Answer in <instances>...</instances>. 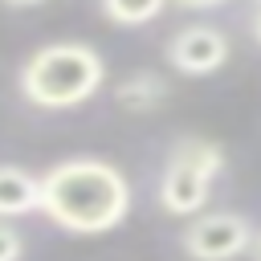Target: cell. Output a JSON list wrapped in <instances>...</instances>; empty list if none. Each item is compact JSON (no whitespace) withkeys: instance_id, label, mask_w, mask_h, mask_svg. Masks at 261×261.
<instances>
[{"instance_id":"cell-1","label":"cell","mask_w":261,"mask_h":261,"mask_svg":"<svg viewBox=\"0 0 261 261\" xmlns=\"http://www.w3.org/2000/svg\"><path fill=\"white\" fill-rule=\"evenodd\" d=\"M130 184L126 175L98 155H73L53 163L41 175V216L73 237H98L126 220Z\"/></svg>"},{"instance_id":"cell-2","label":"cell","mask_w":261,"mask_h":261,"mask_svg":"<svg viewBox=\"0 0 261 261\" xmlns=\"http://www.w3.org/2000/svg\"><path fill=\"white\" fill-rule=\"evenodd\" d=\"M20 94L41 110H73L106 86V61L86 41H49L20 65Z\"/></svg>"},{"instance_id":"cell-3","label":"cell","mask_w":261,"mask_h":261,"mask_svg":"<svg viewBox=\"0 0 261 261\" xmlns=\"http://www.w3.org/2000/svg\"><path fill=\"white\" fill-rule=\"evenodd\" d=\"M224 171V147L200 135H184L171 143L163 175H159V208L167 216H200L216 175Z\"/></svg>"},{"instance_id":"cell-4","label":"cell","mask_w":261,"mask_h":261,"mask_svg":"<svg viewBox=\"0 0 261 261\" xmlns=\"http://www.w3.org/2000/svg\"><path fill=\"white\" fill-rule=\"evenodd\" d=\"M179 249L192 261H237L253 249V220L241 212H200L179 232Z\"/></svg>"},{"instance_id":"cell-5","label":"cell","mask_w":261,"mask_h":261,"mask_svg":"<svg viewBox=\"0 0 261 261\" xmlns=\"http://www.w3.org/2000/svg\"><path fill=\"white\" fill-rule=\"evenodd\" d=\"M167 65L184 77H208L232 57V41L216 24H188L167 41Z\"/></svg>"},{"instance_id":"cell-6","label":"cell","mask_w":261,"mask_h":261,"mask_svg":"<svg viewBox=\"0 0 261 261\" xmlns=\"http://www.w3.org/2000/svg\"><path fill=\"white\" fill-rule=\"evenodd\" d=\"M41 212V175L16 163H0V220Z\"/></svg>"},{"instance_id":"cell-7","label":"cell","mask_w":261,"mask_h":261,"mask_svg":"<svg viewBox=\"0 0 261 261\" xmlns=\"http://www.w3.org/2000/svg\"><path fill=\"white\" fill-rule=\"evenodd\" d=\"M163 98H167V82L155 69H135L114 86V102L130 114H147V110L163 106Z\"/></svg>"},{"instance_id":"cell-8","label":"cell","mask_w":261,"mask_h":261,"mask_svg":"<svg viewBox=\"0 0 261 261\" xmlns=\"http://www.w3.org/2000/svg\"><path fill=\"white\" fill-rule=\"evenodd\" d=\"M102 4V16L110 24H122V29H139V24H151L167 0H98Z\"/></svg>"},{"instance_id":"cell-9","label":"cell","mask_w":261,"mask_h":261,"mask_svg":"<svg viewBox=\"0 0 261 261\" xmlns=\"http://www.w3.org/2000/svg\"><path fill=\"white\" fill-rule=\"evenodd\" d=\"M24 257V241H20V232L8 224V220H0V261H20Z\"/></svg>"},{"instance_id":"cell-10","label":"cell","mask_w":261,"mask_h":261,"mask_svg":"<svg viewBox=\"0 0 261 261\" xmlns=\"http://www.w3.org/2000/svg\"><path fill=\"white\" fill-rule=\"evenodd\" d=\"M167 4L188 8V12H212V8H220V4H228V0H167Z\"/></svg>"},{"instance_id":"cell-11","label":"cell","mask_w":261,"mask_h":261,"mask_svg":"<svg viewBox=\"0 0 261 261\" xmlns=\"http://www.w3.org/2000/svg\"><path fill=\"white\" fill-rule=\"evenodd\" d=\"M8 8H37V4H45V0H4Z\"/></svg>"},{"instance_id":"cell-12","label":"cell","mask_w":261,"mask_h":261,"mask_svg":"<svg viewBox=\"0 0 261 261\" xmlns=\"http://www.w3.org/2000/svg\"><path fill=\"white\" fill-rule=\"evenodd\" d=\"M253 37H257V45H261V8H257V16H253Z\"/></svg>"},{"instance_id":"cell-13","label":"cell","mask_w":261,"mask_h":261,"mask_svg":"<svg viewBox=\"0 0 261 261\" xmlns=\"http://www.w3.org/2000/svg\"><path fill=\"white\" fill-rule=\"evenodd\" d=\"M253 257L261 261V232H253Z\"/></svg>"},{"instance_id":"cell-14","label":"cell","mask_w":261,"mask_h":261,"mask_svg":"<svg viewBox=\"0 0 261 261\" xmlns=\"http://www.w3.org/2000/svg\"><path fill=\"white\" fill-rule=\"evenodd\" d=\"M257 4H261V0H257Z\"/></svg>"}]
</instances>
